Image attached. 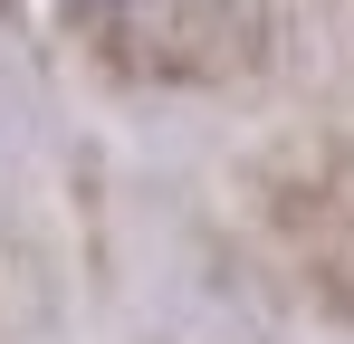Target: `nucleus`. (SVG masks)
<instances>
[]
</instances>
